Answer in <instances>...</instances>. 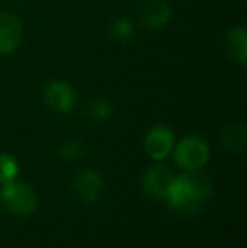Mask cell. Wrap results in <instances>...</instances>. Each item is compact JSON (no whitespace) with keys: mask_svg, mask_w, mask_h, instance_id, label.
<instances>
[{"mask_svg":"<svg viewBox=\"0 0 247 248\" xmlns=\"http://www.w3.org/2000/svg\"><path fill=\"white\" fill-rule=\"evenodd\" d=\"M20 41H22L20 20L9 12H0V52L9 54L16 51Z\"/></svg>","mask_w":247,"mask_h":248,"instance_id":"cell-8","label":"cell"},{"mask_svg":"<svg viewBox=\"0 0 247 248\" xmlns=\"http://www.w3.org/2000/svg\"><path fill=\"white\" fill-rule=\"evenodd\" d=\"M44 100L48 107L53 108L54 111L60 113H68L75 108L76 103V93L66 81H51L44 88Z\"/></svg>","mask_w":247,"mask_h":248,"instance_id":"cell-6","label":"cell"},{"mask_svg":"<svg viewBox=\"0 0 247 248\" xmlns=\"http://www.w3.org/2000/svg\"><path fill=\"white\" fill-rule=\"evenodd\" d=\"M0 198L7 209L16 216H29L37 208V194L31 186L16 179L2 184Z\"/></svg>","mask_w":247,"mask_h":248,"instance_id":"cell-2","label":"cell"},{"mask_svg":"<svg viewBox=\"0 0 247 248\" xmlns=\"http://www.w3.org/2000/svg\"><path fill=\"white\" fill-rule=\"evenodd\" d=\"M141 20L149 29H163L171 20V7L168 0H144L141 5Z\"/></svg>","mask_w":247,"mask_h":248,"instance_id":"cell-7","label":"cell"},{"mask_svg":"<svg viewBox=\"0 0 247 248\" xmlns=\"http://www.w3.org/2000/svg\"><path fill=\"white\" fill-rule=\"evenodd\" d=\"M210 159V147L200 137H186L176 145L175 160L186 170L201 169Z\"/></svg>","mask_w":247,"mask_h":248,"instance_id":"cell-3","label":"cell"},{"mask_svg":"<svg viewBox=\"0 0 247 248\" xmlns=\"http://www.w3.org/2000/svg\"><path fill=\"white\" fill-rule=\"evenodd\" d=\"M225 47L232 59L244 66L247 62V32L244 27H234L225 36Z\"/></svg>","mask_w":247,"mask_h":248,"instance_id":"cell-11","label":"cell"},{"mask_svg":"<svg viewBox=\"0 0 247 248\" xmlns=\"http://www.w3.org/2000/svg\"><path fill=\"white\" fill-rule=\"evenodd\" d=\"M173 145H175V135H173L171 128L165 127V125H156L148 132L144 140L146 152L151 159L163 160L169 152H171Z\"/></svg>","mask_w":247,"mask_h":248,"instance_id":"cell-5","label":"cell"},{"mask_svg":"<svg viewBox=\"0 0 247 248\" xmlns=\"http://www.w3.org/2000/svg\"><path fill=\"white\" fill-rule=\"evenodd\" d=\"M212 194V181L200 170H188L181 176H175L166 194L169 206L180 213L193 215L200 211Z\"/></svg>","mask_w":247,"mask_h":248,"instance_id":"cell-1","label":"cell"},{"mask_svg":"<svg viewBox=\"0 0 247 248\" xmlns=\"http://www.w3.org/2000/svg\"><path fill=\"white\" fill-rule=\"evenodd\" d=\"M173 179V172L163 164H158V166L151 167V169L146 172L144 176V189L148 191L151 196L156 198H166L169 191V186H171Z\"/></svg>","mask_w":247,"mask_h":248,"instance_id":"cell-9","label":"cell"},{"mask_svg":"<svg viewBox=\"0 0 247 248\" xmlns=\"http://www.w3.org/2000/svg\"><path fill=\"white\" fill-rule=\"evenodd\" d=\"M71 189L75 198L78 199L83 204H95L100 201V198L103 196V189H105V184L103 179L99 172L92 169L82 170L78 176L73 179Z\"/></svg>","mask_w":247,"mask_h":248,"instance_id":"cell-4","label":"cell"},{"mask_svg":"<svg viewBox=\"0 0 247 248\" xmlns=\"http://www.w3.org/2000/svg\"><path fill=\"white\" fill-rule=\"evenodd\" d=\"M83 152H85V147L78 140H66L58 149L60 157L63 160H66V162H73V160L80 159L83 155Z\"/></svg>","mask_w":247,"mask_h":248,"instance_id":"cell-15","label":"cell"},{"mask_svg":"<svg viewBox=\"0 0 247 248\" xmlns=\"http://www.w3.org/2000/svg\"><path fill=\"white\" fill-rule=\"evenodd\" d=\"M220 140L222 145L229 152H241V150H244L247 142L246 124L244 122H232V124L225 125L220 132Z\"/></svg>","mask_w":247,"mask_h":248,"instance_id":"cell-10","label":"cell"},{"mask_svg":"<svg viewBox=\"0 0 247 248\" xmlns=\"http://www.w3.org/2000/svg\"><path fill=\"white\" fill-rule=\"evenodd\" d=\"M109 34L115 43L125 44L134 37V34H135L134 24L129 19H125V17H119V19H115L109 26Z\"/></svg>","mask_w":247,"mask_h":248,"instance_id":"cell-12","label":"cell"},{"mask_svg":"<svg viewBox=\"0 0 247 248\" xmlns=\"http://www.w3.org/2000/svg\"><path fill=\"white\" fill-rule=\"evenodd\" d=\"M88 115L95 122H105L112 117V105L103 98H95L88 105Z\"/></svg>","mask_w":247,"mask_h":248,"instance_id":"cell-14","label":"cell"},{"mask_svg":"<svg viewBox=\"0 0 247 248\" xmlns=\"http://www.w3.org/2000/svg\"><path fill=\"white\" fill-rule=\"evenodd\" d=\"M19 174V164L9 154H0V184L14 181Z\"/></svg>","mask_w":247,"mask_h":248,"instance_id":"cell-13","label":"cell"}]
</instances>
